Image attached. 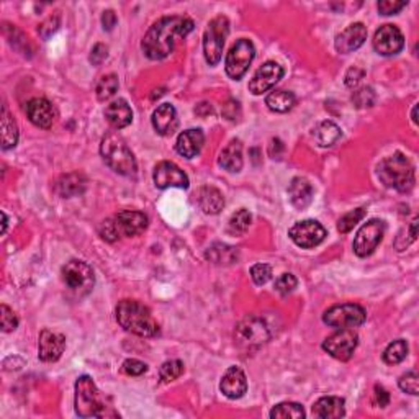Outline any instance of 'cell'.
I'll return each mask as SVG.
<instances>
[{"label":"cell","mask_w":419,"mask_h":419,"mask_svg":"<svg viewBox=\"0 0 419 419\" xmlns=\"http://www.w3.org/2000/svg\"><path fill=\"white\" fill-rule=\"evenodd\" d=\"M194 30V21L189 17L172 15L154 21L141 41V50L146 57L159 61L174 51L177 39L185 38Z\"/></svg>","instance_id":"cell-1"},{"label":"cell","mask_w":419,"mask_h":419,"mask_svg":"<svg viewBox=\"0 0 419 419\" xmlns=\"http://www.w3.org/2000/svg\"><path fill=\"white\" fill-rule=\"evenodd\" d=\"M117 321L124 331L141 337H153L159 333V324L151 310L135 300H123L118 303Z\"/></svg>","instance_id":"cell-2"},{"label":"cell","mask_w":419,"mask_h":419,"mask_svg":"<svg viewBox=\"0 0 419 419\" xmlns=\"http://www.w3.org/2000/svg\"><path fill=\"white\" fill-rule=\"evenodd\" d=\"M378 179L389 189H395L407 194L414 187V166L407 156L395 153L389 156L378 164L377 167Z\"/></svg>","instance_id":"cell-3"},{"label":"cell","mask_w":419,"mask_h":419,"mask_svg":"<svg viewBox=\"0 0 419 419\" xmlns=\"http://www.w3.org/2000/svg\"><path fill=\"white\" fill-rule=\"evenodd\" d=\"M146 228H148V216L145 213L123 210L102 223L99 234L106 243H115L122 238L141 234Z\"/></svg>","instance_id":"cell-4"},{"label":"cell","mask_w":419,"mask_h":419,"mask_svg":"<svg viewBox=\"0 0 419 419\" xmlns=\"http://www.w3.org/2000/svg\"><path fill=\"white\" fill-rule=\"evenodd\" d=\"M100 154L104 158L105 164L111 171H115L120 176H135L136 174V160L131 149L124 142L122 136L109 133L100 145Z\"/></svg>","instance_id":"cell-5"},{"label":"cell","mask_w":419,"mask_h":419,"mask_svg":"<svg viewBox=\"0 0 419 419\" xmlns=\"http://www.w3.org/2000/svg\"><path fill=\"white\" fill-rule=\"evenodd\" d=\"M106 404L95 382L89 375H82L75 382V413L80 418L105 416Z\"/></svg>","instance_id":"cell-6"},{"label":"cell","mask_w":419,"mask_h":419,"mask_svg":"<svg viewBox=\"0 0 419 419\" xmlns=\"http://www.w3.org/2000/svg\"><path fill=\"white\" fill-rule=\"evenodd\" d=\"M230 33V20L226 17H216L210 21L203 35L205 59L210 66H216L221 61L223 48Z\"/></svg>","instance_id":"cell-7"},{"label":"cell","mask_w":419,"mask_h":419,"mask_svg":"<svg viewBox=\"0 0 419 419\" xmlns=\"http://www.w3.org/2000/svg\"><path fill=\"white\" fill-rule=\"evenodd\" d=\"M61 275L66 287L79 297L91 293L93 283H95V275H93L92 267L84 261H69L68 264L62 267Z\"/></svg>","instance_id":"cell-8"},{"label":"cell","mask_w":419,"mask_h":419,"mask_svg":"<svg viewBox=\"0 0 419 419\" xmlns=\"http://www.w3.org/2000/svg\"><path fill=\"white\" fill-rule=\"evenodd\" d=\"M256 56V48L251 39L241 38L236 41L228 55H226V61H225V69L226 74L230 75L233 80H239L246 74V71L251 66V62Z\"/></svg>","instance_id":"cell-9"},{"label":"cell","mask_w":419,"mask_h":419,"mask_svg":"<svg viewBox=\"0 0 419 419\" xmlns=\"http://www.w3.org/2000/svg\"><path fill=\"white\" fill-rule=\"evenodd\" d=\"M367 319V313L360 305L354 303H342V305H334L324 311L323 321L331 328H357L362 326Z\"/></svg>","instance_id":"cell-10"},{"label":"cell","mask_w":419,"mask_h":419,"mask_svg":"<svg viewBox=\"0 0 419 419\" xmlns=\"http://www.w3.org/2000/svg\"><path fill=\"white\" fill-rule=\"evenodd\" d=\"M357 344L359 336L357 333L354 331V328H342L324 339L323 349L326 351L329 355H333L334 359L346 362V360L352 357Z\"/></svg>","instance_id":"cell-11"},{"label":"cell","mask_w":419,"mask_h":419,"mask_svg":"<svg viewBox=\"0 0 419 419\" xmlns=\"http://www.w3.org/2000/svg\"><path fill=\"white\" fill-rule=\"evenodd\" d=\"M288 236L298 248L311 249L323 243L324 238H326V230L316 220H305L295 223L290 228Z\"/></svg>","instance_id":"cell-12"},{"label":"cell","mask_w":419,"mask_h":419,"mask_svg":"<svg viewBox=\"0 0 419 419\" xmlns=\"http://www.w3.org/2000/svg\"><path fill=\"white\" fill-rule=\"evenodd\" d=\"M385 234V223L382 220H370L359 230L354 239V252L359 257H367L375 251Z\"/></svg>","instance_id":"cell-13"},{"label":"cell","mask_w":419,"mask_h":419,"mask_svg":"<svg viewBox=\"0 0 419 419\" xmlns=\"http://www.w3.org/2000/svg\"><path fill=\"white\" fill-rule=\"evenodd\" d=\"M404 37L395 25H382L373 35V48L382 56H395L403 50Z\"/></svg>","instance_id":"cell-14"},{"label":"cell","mask_w":419,"mask_h":419,"mask_svg":"<svg viewBox=\"0 0 419 419\" xmlns=\"http://www.w3.org/2000/svg\"><path fill=\"white\" fill-rule=\"evenodd\" d=\"M269 328L266 326L264 321L261 318H256V316L246 318L239 324L238 329H236V341L244 347L259 346L269 339Z\"/></svg>","instance_id":"cell-15"},{"label":"cell","mask_w":419,"mask_h":419,"mask_svg":"<svg viewBox=\"0 0 419 419\" xmlns=\"http://www.w3.org/2000/svg\"><path fill=\"white\" fill-rule=\"evenodd\" d=\"M283 74L285 71L279 62L267 61L252 75L251 82H249V92L254 93V95H262L264 92L270 91L283 77Z\"/></svg>","instance_id":"cell-16"},{"label":"cell","mask_w":419,"mask_h":419,"mask_svg":"<svg viewBox=\"0 0 419 419\" xmlns=\"http://www.w3.org/2000/svg\"><path fill=\"white\" fill-rule=\"evenodd\" d=\"M154 184L158 189H187L189 187V177L179 166L169 160H162L154 169Z\"/></svg>","instance_id":"cell-17"},{"label":"cell","mask_w":419,"mask_h":419,"mask_svg":"<svg viewBox=\"0 0 419 419\" xmlns=\"http://www.w3.org/2000/svg\"><path fill=\"white\" fill-rule=\"evenodd\" d=\"M26 115H28L30 122L35 127L50 130L56 122L57 111L50 100L43 99V97H37V99H31L26 104Z\"/></svg>","instance_id":"cell-18"},{"label":"cell","mask_w":419,"mask_h":419,"mask_svg":"<svg viewBox=\"0 0 419 419\" xmlns=\"http://www.w3.org/2000/svg\"><path fill=\"white\" fill-rule=\"evenodd\" d=\"M66 349V337L59 333L43 329L38 341V355L43 362H56Z\"/></svg>","instance_id":"cell-19"},{"label":"cell","mask_w":419,"mask_h":419,"mask_svg":"<svg viewBox=\"0 0 419 419\" xmlns=\"http://www.w3.org/2000/svg\"><path fill=\"white\" fill-rule=\"evenodd\" d=\"M365 39H367V28H365V25L352 24L337 35L334 46H336V51L341 53V55H349V53L359 50L365 43Z\"/></svg>","instance_id":"cell-20"},{"label":"cell","mask_w":419,"mask_h":419,"mask_svg":"<svg viewBox=\"0 0 419 419\" xmlns=\"http://www.w3.org/2000/svg\"><path fill=\"white\" fill-rule=\"evenodd\" d=\"M221 393L230 400H239L248 391V380L239 367H230L220 383Z\"/></svg>","instance_id":"cell-21"},{"label":"cell","mask_w":419,"mask_h":419,"mask_svg":"<svg viewBox=\"0 0 419 419\" xmlns=\"http://www.w3.org/2000/svg\"><path fill=\"white\" fill-rule=\"evenodd\" d=\"M177 111L171 104H162L154 110L153 113V127L154 130L162 136L172 135L177 130Z\"/></svg>","instance_id":"cell-22"},{"label":"cell","mask_w":419,"mask_h":419,"mask_svg":"<svg viewBox=\"0 0 419 419\" xmlns=\"http://www.w3.org/2000/svg\"><path fill=\"white\" fill-rule=\"evenodd\" d=\"M105 118L115 130H122L133 122V110L127 100L117 99L106 105Z\"/></svg>","instance_id":"cell-23"},{"label":"cell","mask_w":419,"mask_h":419,"mask_svg":"<svg viewBox=\"0 0 419 419\" xmlns=\"http://www.w3.org/2000/svg\"><path fill=\"white\" fill-rule=\"evenodd\" d=\"M203 142L205 135L202 130H187L180 133L179 138H177L176 149L180 156H184L187 159H192L200 154V151L203 148Z\"/></svg>","instance_id":"cell-24"},{"label":"cell","mask_w":419,"mask_h":419,"mask_svg":"<svg viewBox=\"0 0 419 419\" xmlns=\"http://www.w3.org/2000/svg\"><path fill=\"white\" fill-rule=\"evenodd\" d=\"M346 401L339 398V396H324L319 398L311 408L315 418H323V419H337L342 418L346 414L344 409Z\"/></svg>","instance_id":"cell-25"},{"label":"cell","mask_w":419,"mask_h":419,"mask_svg":"<svg viewBox=\"0 0 419 419\" xmlns=\"http://www.w3.org/2000/svg\"><path fill=\"white\" fill-rule=\"evenodd\" d=\"M315 190L313 185L308 180L303 179V177H295L288 185V197L290 202L295 208H306L313 200Z\"/></svg>","instance_id":"cell-26"},{"label":"cell","mask_w":419,"mask_h":419,"mask_svg":"<svg viewBox=\"0 0 419 419\" xmlns=\"http://www.w3.org/2000/svg\"><path fill=\"white\" fill-rule=\"evenodd\" d=\"M218 162L228 172H239L243 169V145H241V141H230V145L221 151Z\"/></svg>","instance_id":"cell-27"},{"label":"cell","mask_w":419,"mask_h":419,"mask_svg":"<svg viewBox=\"0 0 419 419\" xmlns=\"http://www.w3.org/2000/svg\"><path fill=\"white\" fill-rule=\"evenodd\" d=\"M198 205L207 215H218L225 207V198L215 187H203L198 192Z\"/></svg>","instance_id":"cell-28"},{"label":"cell","mask_w":419,"mask_h":419,"mask_svg":"<svg viewBox=\"0 0 419 419\" xmlns=\"http://www.w3.org/2000/svg\"><path fill=\"white\" fill-rule=\"evenodd\" d=\"M87 180L82 174L79 172H73L68 174V176H62L59 182H57V194L64 198H71L75 197V195H80L84 190H86Z\"/></svg>","instance_id":"cell-29"},{"label":"cell","mask_w":419,"mask_h":419,"mask_svg":"<svg viewBox=\"0 0 419 419\" xmlns=\"http://www.w3.org/2000/svg\"><path fill=\"white\" fill-rule=\"evenodd\" d=\"M342 131L334 122H321L313 130V138L321 148H329L341 140Z\"/></svg>","instance_id":"cell-30"},{"label":"cell","mask_w":419,"mask_h":419,"mask_svg":"<svg viewBox=\"0 0 419 419\" xmlns=\"http://www.w3.org/2000/svg\"><path fill=\"white\" fill-rule=\"evenodd\" d=\"M19 142V127L8 113L7 106H2V148L12 149Z\"/></svg>","instance_id":"cell-31"},{"label":"cell","mask_w":419,"mask_h":419,"mask_svg":"<svg viewBox=\"0 0 419 419\" xmlns=\"http://www.w3.org/2000/svg\"><path fill=\"white\" fill-rule=\"evenodd\" d=\"M295 95L292 92L287 91H274L269 93L266 99V105L269 106L272 111H277V113H287L295 106Z\"/></svg>","instance_id":"cell-32"},{"label":"cell","mask_w":419,"mask_h":419,"mask_svg":"<svg viewBox=\"0 0 419 419\" xmlns=\"http://www.w3.org/2000/svg\"><path fill=\"white\" fill-rule=\"evenodd\" d=\"M207 259H210L215 264H233V262L238 259V252H236L234 248L226 246V244H213L212 248H208L207 251Z\"/></svg>","instance_id":"cell-33"},{"label":"cell","mask_w":419,"mask_h":419,"mask_svg":"<svg viewBox=\"0 0 419 419\" xmlns=\"http://www.w3.org/2000/svg\"><path fill=\"white\" fill-rule=\"evenodd\" d=\"M408 355V342L404 339H396L389 344L385 352H383V362L395 365L403 362Z\"/></svg>","instance_id":"cell-34"},{"label":"cell","mask_w":419,"mask_h":419,"mask_svg":"<svg viewBox=\"0 0 419 419\" xmlns=\"http://www.w3.org/2000/svg\"><path fill=\"white\" fill-rule=\"evenodd\" d=\"M251 221H252L251 213H249L246 208H241L236 213H233V216L230 218L228 231L234 236L244 234L249 230V226H251Z\"/></svg>","instance_id":"cell-35"},{"label":"cell","mask_w":419,"mask_h":419,"mask_svg":"<svg viewBox=\"0 0 419 419\" xmlns=\"http://www.w3.org/2000/svg\"><path fill=\"white\" fill-rule=\"evenodd\" d=\"M270 418H280V419H303L305 418V409H303L301 404L298 403H292V401H285V403H280L277 407L272 408L270 411Z\"/></svg>","instance_id":"cell-36"},{"label":"cell","mask_w":419,"mask_h":419,"mask_svg":"<svg viewBox=\"0 0 419 419\" xmlns=\"http://www.w3.org/2000/svg\"><path fill=\"white\" fill-rule=\"evenodd\" d=\"M118 91V77L115 74H106L99 80V84H97V99L100 102H105L111 99V97L115 95Z\"/></svg>","instance_id":"cell-37"},{"label":"cell","mask_w":419,"mask_h":419,"mask_svg":"<svg viewBox=\"0 0 419 419\" xmlns=\"http://www.w3.org/2000/svg\"><path fill=\"white\" fill-rule=\"evenodd\" d=\"M182 373H184V364L180 360H167L162 364V367L159 370V378L160 383H171L177 380Z\"/></svg>","instance_id":"cell-38"},{"label":"cell","mask_w":419,"mask_h":419,"mask_svg":"<svg viewBox=\"0 0 419 419\" xmlns=\"http://www.w3.org/2000/svg\"><path fill=\"white\" fill-rule=\"evenodd\" d=\"M364 218H365V210L364 208L352 210V212L346 213V215L341 218L339 223H337V230H339V233H342V234L349 233V231L354 228L357 223L362 221Z\"/></svg>","instance_id":"cell-39"},{"label":"cell","mask_w":419,"mask_h":419,"mask_svg":"<svg viewBox=\"0 0 419 419\" xmlns=\"http://www.w3.org/2000/svg\"><path fill=\"white\" fill-rule=\"evenodd\" d=\"M398 385H400V389L403 391H407V393L418 395V391H419L418 373L414 372V370H411V372H407L404 375L400 377Z\"/></svg>","instance_id":"cell-40"},{"label":"cell","mask_w":419,"mask_h":419,"mask_svg":"<svg viewBox=\"0 0 419 419\" xmlns=\"http://www.w3.org/2000/svg\"><path fill=\"white\" fill-rule=\"evenodd\" d=\"M352 102L359 106V109H365V106H372L375 104V93L370 87H362L354 92L352 95Z\"/></svg>","instance_id":"cell-41"},{"label":"cell","mask_w":419,"mask_h":419,"mask_svg":"<svg viewBox=\"0 0 419 419\" xmlns=\"http://www.w3.org/2000/svg\"><path fill=\"white\" fill-rule=\"evenodd\" d=\"M297 285L298 280L293 274H282L275 280V290H277L280 295H288V293H292L293 290L297 288Z\"/></svg>","instance_id":"cell-42"},{"label":"cell","mask_w":419,"mask_h":419,"mask_svg":"<svg viewBox=\"0 0 419 419\" xmlns=\"http://www.w3.org/2000/svg\"><path fill=\"white\" fill-rule=\"evenodd\" d=\"M0 321H2V331L3 333H10L13 329H17L19 326V319L13 311L8 308L7 305L0 306Z\"/></svg>","instance_id":"cell-43"},{"label":"cell","mask_w":419,"mask_h":419,"mask_svg":"<svg viewBox=\"0 0 419 419\" xmlns=\"http://www.w3.org/2000/svg\"><path fill=\"white\" fill-rule=\"evenodd\" d=\"M251 277L256 285H264L272 279V267L269 264H256L251 267Z\"/></svg>","instance_id":"cell-44"},{"label":"cell","mask_w":419,"mask_h":419,"mask_svg":"<svg viewBox=\"0 0 419 419\" xmlns=\"http://www.w3.org/2000/svg\"><path fill=\"white\" fill-rule=\"evenodd\" d=\"M123 372L127 373V375L138 377L148 372V365L138 359H128L123 362Z\"/></svg>","instance_id":"cell-45"},{"label":"cell","mask_w":419,"mask_h":419,"mask_svg":"<svg viewBox=\"0 0 419 419\" xmlns=\"http://www.w3.org/2000/svg\"><path fill=\"white\" fill-rule=\"evenodd\" d=\"M408 6V2H398V0H382L378 2V12L382 15H396Z\"/></svg>","instance_id":"cell-46"},{"label":"cell","mask_w":419,"mask_h":419,"mask_svg":"<svg viewBox=\"0 0 419 419\" xmlns=\"http://www.w3.org/2000/svg\"><path fill=\"white\" fill-rule=\"evenodd\" d=\"M57 28H59V17H50V19L39 25L38 33L41 35V38L48 39Z\"/></svg>","instance_id":"cell-47"},{"label":"cell","mask_w":419,"mask_h":419,"mask_svg":"<svg viewBox=\"0 0 419 419\" xmlns=\"http://www.w3.org/2000/svg\"><path fill=\"white\" fill-rule=\"evenodd\" d=\"M106 56H109V48L105 46V44H95L93 46V50L91 53V62L93 66H100L102 62L106 59Z\"/></svg>","instance_id":"cell-48"},{"label":"cell","mask_w":419,"mask_h":419,"mask_svg":"<svg viewBox=\"0 0 419 419\" xmlns=\"http://www.w3.org/2000/svg\"><path fill=\"white\" fill-rule=\"evenodd\" d=\"M364 75H365V73H364L362 69L351 68L349 71H347V74H346V86L351 87V89L357 87L360 80L364 79Z\"/></svg>","instance_id":"cell-49"},{"label":"cell","mask_w":419,"mask_h":419,"mask_svg":"<svg viewBox=\"0 0 419 419\" xmlns=\"http://www.w3.org/2000/svg\"><path fill=\"white\" fill-rule=\"evenodd\" d=\"M373 403L380 408L389 407V403H390V393L380 385H377L375 390H373Z\"/></svg>","instance_id":"cell-50"},{"label":"cell","mask_w":419,"mask_h":419,"mask_svg":"<svg viewBox=\"0 0 419 419\" xmlns=\"http://www.w3.org/2000/svg\"><path fill=\"white\" fill-rule=\"evenodd\" d=\"M102 25H104V30L111 31L117 25V15H115L113 10H105L104 15H102Z\"/></svg>","instance_id":"cell-51"},{"label":"cell","mask_w":419,"mask_h":419,"mask_svg":"<svg viewBox=\"0 0 419 419\" xmlns=\"http://www.w3.org/2000/svg\"><path fill=\"white\" fill-rule=\"evenodd\" d=\"M223 113H225V117L228 118V120H231V122H234V120H238L236 117H238V113H239V104L238 102H228V104L225 105V111H223Z\"/></svg>","instance_id":"cell-52"},{"label":"cell","mask_w":419,"mask_h":419,"mask_svg":"<svg viewBox=\"0 0 419 419\" xmlns=\"http://www.w3.org/2000/svg\"><path fill=\"white\" fill-rule=\"evenodd\" d=\"M411 118H413V123L416 124L418 123V105L413 106V111H411Z\"/></svg>","instance_id":"cell-53"},{"label":"cell","mask_w":419,"mask_h":419,"mask_svg":"<svg viewBox=\"0 0 419 419\" xmlns=\"http://www.w3.org/2000/svg\"><path fill=\"white\" fill-rule=\"evenodd\" d=\"M2 218H3V228H2V233H6V230H7V215H6V213H2Z\"/></svg>","instance_id":"cell-54"}]
</instances>
